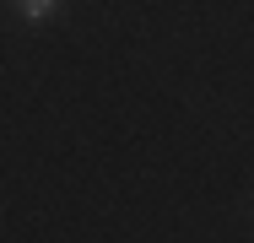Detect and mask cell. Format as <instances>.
Segmentation results:
<instances>
[{"mask_svg": "<svg viewBox=\"0 0 254 243\" xmlns=\"http://www.w3.org/2000/svg\"><path fill=\"white\" fill-rule=\"evenodd\" d=\"M16 5H22V16H27V22H49L54 11H60V0H16Z\"/></svg>", "mask_w": 254, "mask_h": 243, "instance_id": "cell-1", "label": "cell"}]
</instances>
